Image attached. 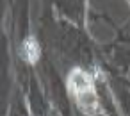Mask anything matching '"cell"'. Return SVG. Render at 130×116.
Masks as SVG:
<instances>
[{"mask_svg":"<svg viewBox=\"0 0 130 116\" xmlns=\"http://www.w3.org/2000/svg\"><path fill=\"white\" fill-rule=\"evenodd\" d=\"M23 55H25V59H27L29 63H36V61L39 59V55H41L39 45H38V41H36L34 38H29V39L23 43Z\"/></svg>","mask_w":130,"mask_h":116,"instance_id":"2","label":"cell"},{"mask_svg":"<svg viewBox=\"0 0 130 116\" xmlns=\"http://www.w3.org/2000/svg\"><path fill=\"white\" fill-rule=\"evenodd\" d=\"M68 91L71 93L77 107L86 116H96L100 112V100L94 88V80L87 71L75 68L68 77Z\"/></svg>","mask_w":130,"mask_h":116,"instance_id":"1","label":"cell"}]
</instances>
